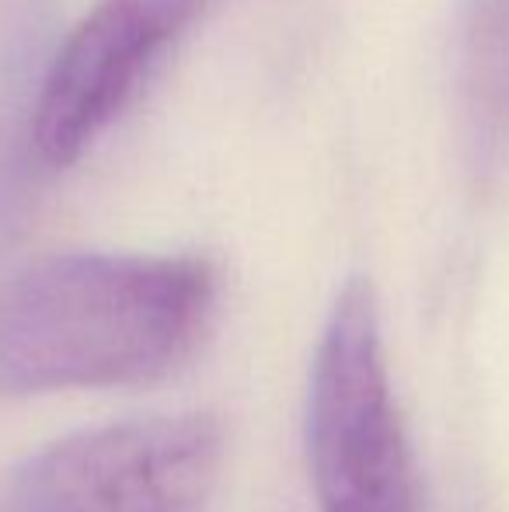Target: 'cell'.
I'll list each match as a JSON object with an SVG mask.
<instances>
[{"label": "cell", "mask_w": 509, "mask_h": 512, "mask_svg": "<svg viewBox=\"0 0 509 512\" xmlns=\"http://www.w3.org/2000/svg\"><path fill=\"white\" fill-rule=\"evenodd\" d=\"M217 272L189 255H53L0 286V394L133 387L213 328Z\"/></svg>", "instance_id": "1"}, {"label": "cell", "mask_w": 509, "mask_h": 512, "mask_svg": "<svg viewBox=\"0 0 509 512\" xmlns=\"http://www.w3.org/2000/svg\"><path fill=\"white\" fill-rule=\"evenodd\" d=\"M307 460L321 512H419L412 446L387 377L370 279L342 286L314 352Z\"/></svg>", "instance_id": "2"}, {"label": "cell", "mask_w": 509, "mask_h": 512, "mask_svg": "<svg viewBox=\"0 0 509 512\" xmlns=\"http://www.w3.org/2000/svg\"><path fill=\"white\" fill-rule=\"evenodd\" d=\"M220 471L224 425L210 411L126 418L32 453L14 512H206Z\"/></svg>", "instance_id": "3"}, {"label": "cell", "mask_w": 509, "mask_h": 512, "mask_svg": "<svg viewBox=\"0 0 509 512\" xmlns=\"http://www.w3.org/2000/svg\"><path fill=\"white\" fill-rule=\"evenodd\" d=\"M206 4L210 0H98L42 81L35 105L42 161L53 168L81 161Z\"/></svg>", "instance_id": "4"}, {"label": "cell", "mask_w": 509, "mask_h": 512, "mask_svg": "<svg viewBox=\"0 0 509 512\" xmlns=\"http://www.w3.org/2000/svg\"><path fill=\"white\" fill-rule=\"evenodd\" d=\"M464 119L478 150L509 136V0H471L461 35Z\"/></svg>", "instance_id": "5"}]
</instances>
